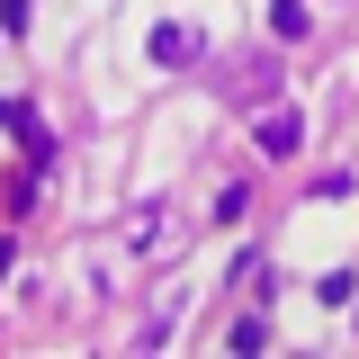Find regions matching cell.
<instances>
[{
	"label": "cell",
	"mask_w": 359,
	"mask_h": 359,
	"mask_svg": "<svg viewBox=\"0 0 359 359\" xmlns=\"http://www.w3.org/2000/svg\"><path fill=\"white\" fill-rule=\"evenodd\" d=\"M297 135H306L297 117H269V126H261V153H297Z\"/></svg>",
	"instance_id": "cell-2"
},
{
	"label": "cell",
	"mask_w": 359,
	"mask_h": 359,
	"mask_svg": "<svg viewBox=\"0 0 359 359\" xmlns=\"http://www.w3.org/2000/svg\"><path fill=\"white\" fill-rule=\"evenodd\" d=\"M189 54H198L189 27H162V36H153V63H189Z\"/></svg>",
	"instance_id": "cell-1"
},
{
	"label": "cell",
	"mask_w": 359,
	"mask_h": 359,
	"mask_svg": "<svg viewBox=\"0 0 359 359\" xmlns=\"http://www.w3.org/2000/svg\"><path fill=\"white\" fill-rule=\"evenodd\" d=\"M0 269H9V252H0Z\"/></svg>",
	"instance_id": "cell-3"
}]
</instances>
